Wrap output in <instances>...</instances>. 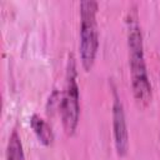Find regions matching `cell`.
<instances>
[{
  "mask_svg": "<svg viewBox=\"0 0 160 160\" xmlns=\"http://www.w3.org/2000/svg\"><path fill=\"white\" fill-rule=\"evenodd\" d=\"M30 125L35 132V135L38 136L39 141L44 145H51L52 140H54V134L52 130L50 128V125L38 114H34L30 118Z\"/></svg>",
  "mask_w": 160,
  "mask_h": 160,
  "instance_id": "obj_5",
  "label": "cell"
},
{
  "mask_svg": "<svg viewBox=\"0 0 160 160\" xmlns=\"http://www.w3.org/2000/svg\"><path fill=\"white\" fill-rule=\"evenodd\" d=\"M128 31V49H129V66L134 98L139 106L146 108L151 102L152 89L148 74L142 34L139 24V15L136 9H131L126 18Z\"/></svg>",
  "mask_w": 160,
  "mask_h": 160,
  "instance_id": "obj_1",
  "label": "cell"
},
{
  "mask_svg": "<svg viewBox=\"0 0 160 160\" xmlns=\"http://www.w3.org/2000/svg\"><path fill=\"white\" fill-rule=\"evenodd\" d=\"M99 5L94 0L80 2V60L85 71H90L99 49V28L96 14Z\"/></svg>",
  "mask_w": 160,
  "mask_h": 160,
  "instance_id": "obj_2",
  "label": "cell"
},
{
  "mask_svg": "<svg viewBox=\"0 0 160 160\" xmlns=\"http://www.w3.org/2000/svg\"><path fill=\"white\" fill-rule=\"evenodd\" d=\"M5 160H25L22 142H21L20 135L18 134L16 130H12V132L9 138L8 146H6Z\"/></svg>",
  "mask_w": 160,
  "mask_h": 160,
  "instance_id": "obj_6",
  "label": "cell"
},
{
  "mask_svg": "<svg viewBox=\"0 0 160 160\" xmlns=\"http://www.w3.org/2000/svg\"><path fill=\"white\" fill-rule=\"evenodd\" d=\"M76 79H78V72H76L75 59L71 55L69 58V64L66 70L65 90L60 100L61 122L66 135L69 136H71L75 132L80 116V90Z\"/></svg>",
  "mask_w": 160,
  "mask_h": 160,
  "instance_id": "obj_3",
  "label": "cell"
},
{
  "mask_svg": "<svg viewBox=\"0 0 160 160\" xmlns=\"http://www.w3.org/2000/svg\"><path fill=\"white\" fill-rule=\"evenodd\" d=\"M112 129H114V142L119 156H125L129 150V132L126 126V119L124 112L122 102L114 90V102H112Z\"/></svg>",
  "mask_w": 160,
  "mask_h": 160,
  "instance_id": "obj_4",
  "label": "cell"
}]
</instances>
